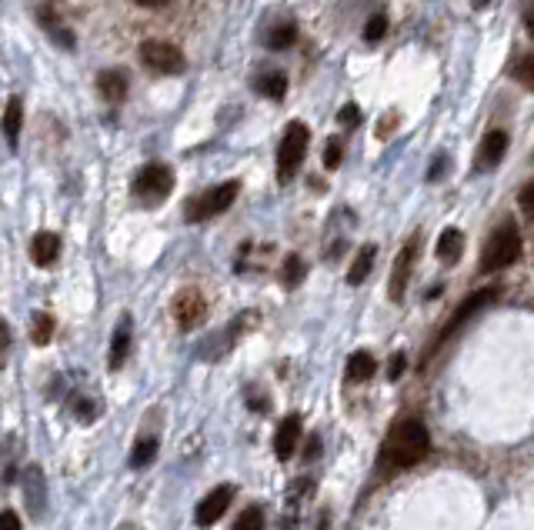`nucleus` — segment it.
Returning a JSON list of instances; mask_svg holds the SVG:
<instances>
[{
	"instance_id": "nucleus-34",
	"label": "nucleus",
	"mask_w": 534,
	"mask_h": 530,
	"mask_svg": "<svg viewBox=\"0 0 534 530\" xmlns=\"http://www.w3.org/2000/svg\"><path fill=\"white\" fill-rule=\"evenodd\" d=\"M524 30H528V37H534V0H528V7H524Z\"/></svg>"
},
{
	"instance_id": "nucleus-8",
	"label": "nucleus",
	"mask_w": 534,
	"mask_h": 530,
	"mask_svg": "<svg viewBox=\"0 0 534 530\" xmlns=\"http://www.w3.org/2000/svg\"><path fill=\"white\" fill-rule=\"evenodd\" d=\"M414 260H418V233L401 247V254H397V260H395V271H391V287H387V294H391L395 304L404 300V290H408V281H411V271H414Z\"/></svg>"
},
{
	"instance_id": "nucleus-35",
	"label": "nucleus",
	"mask_w": 534,
	"mask_h": 530,
	"mask_svg": "<svg viewBox=\"0 0 534 530\" xmlns=\"http://www.w3.org/2000/svg\"><path fill=\"white\" fill-rule=\"evenodd\" d=\"M7 344H11V330H7V324L0 320V353L7 351Z\"/></svg>"
},
{
	"instance_id": "nucleus-10",
	"label": "nucleus",
	"mask_w": 534,
	"mask_h": 530,
	"mask_svg": "<svg viewBox=\"0 0 534 530\" xmlns=\"http://www.w3.org/2000/svg\"><path fill=\"white\" fill-rule=\"evenodd\" d=\"M507 154V134L505 131H491V134H484V140H481L478 154H474V170H494L498 163L505 161Z\"/></svg>"
},
{
	"instance_id": "nucleus-32",
	"label": "nucleus",
	"mask_w": 534,
	"mask_h": 530,
	"mask_svg": "<svg viewBox=\"0 0 534 530\" xmlns=\"http://www.w3.org/2000/svg\"><path fill=\"white\" fill-rule=\"evenodd\" d=\"M338 121H341L344 127H351V123H357V121H361V110H357L355 104H347V107L341 110V117H338Z\"/></svg>"
},
{
	"instance_id": "nucleus-16",
	"label": "nucleus",
	"mask_w": 534,
	"mask_h": 530,
	"mask_svg": "<svg viewBox=\"0 0 534 530\" xmlns=\"http://www.w3.org/2000/svg\"><path fill=\"white\" fill-rule=\"evenodd\" d=\"M461 250H465V233L458 231V227H444L438 237V257L444 264H454V260L461 257Z\"/></svg>"
},
{
	"instance_id": "nucleus-17",
	"label": "nucleus",
	"mask_w": 534,
	"mask_h": 530,
	"mask_svg": "<svg viewBox=\"0 0 534 530\" xmlns=\"http://www.w3.org/2000/svg\"><path fill=\"white\" fill-rule=\"evenodd\" d=\"M374 257H378V250H374V244H364L361 250H357L355 264H351V271H347V284H364L368 281L371 267H374Z\"/></svg>"
},
{
	"instance_id": "nucleus-9",
	"label": "nucleus",
	"mask_w": 534,
	"mask_h": 530,
	"mask_svg": "<svg viewBox=\"0 0 534 530\" xmlns=\"http://www.w3.org/2000/svg\"><path fill=\"white\" fill-rule=\"evenodd\" d=\"M231 501H234V487H231V484H220V487L211 490L204 501L197 503V510H194V520H197V527H214L220 517H224V510L231 507Z\"/></svg>"
},
{
	"instance_id": "nucleus-29",
	"label": "nucleus",
	"mask_w": 534,
	"mask_h": 530,
	"mask_svg": "<svg viewBox=\"0 0 534 530\" xmlns=\"http://www.w3.org/2000/svg\"><path fill=\"white\" fill-rule=\"evenodd\" d=\"M518 204H521V210H524V218L528 220H534V180H528L524 187H521V194H518Z\"/></svg>"
},
{
	"instance_id": "nucleus-22",
	"label": "nucleus",
	"mask_w": 534,
	"mask_h": 530,
	"mask_svg": "<svg viewBox=\"0 0 534 530\" xmlns=\"http://www.w3.org/2000/svg\"><path fill=\"white\" fill-rule=\"evenodd\" d=\"M294 41H298V30H294V24H284V28L271 30V37H267V47H271V51H288Z\"/></svg>"
},
{
	"instance_id": "nucleus-27",
	"label": "nucleus",
	"mask_w": 534,
	"mask_h": 530,
	"mask_svg": "<svg viewBox=\"0 0 534 530\" xmlns=\"http://www.w3.org/2000/svg\"><path fill=\"white\" fill-rule=\"evenodd\" d=\"M341 157H344V144H341V137H331V140H328V147H324V167H328V170H334V167L341 163Z\"/></svg>"
},
{
	"instance_id": "nucleus-25",
	"label": "nucleus",
	"mask_w": 534,
	"mask_h": 530,
	"mask_svg": "<svg viewBox=\"0 0 534 530\" xmlns=\"http://www.w3.org/2000/svg\"><path fill=\"white\" fill-rule=\"evenodd\" d=\"M511 74H514V81H518V83H524L528 91H534V54L521 57L518 64L511 67Z\"/></svg>"
},
{
	"instance_id": "nucleus-20",
	"label": "nucleus",
	"mask_w": 534,
	"mask_h": 530,
	"mask_svg": "<svg viewBox=\"0 0 534 530\" xmlns=\"http://www.w3.org/2000/svg\"><path fill=\"white\" fill-rule=\"evenodd\" d=\"M258 91L264 97H275V100H281V97L288 94V77H284V74H267V77H260V81H258Z\"/></svg>"
},
{
	"instance_id": "nucleus-11",
	"label": "nucleus",
	"mask_w": 534,
	"mask_h": 530,
	"mask_svg": "<svg viewBox=\"0 0 534 530\" xmlns=\"http://www.w3.org/2000/svg\"><path fill=\"white\" fill-rule=\"evenodd\" d=\"M204 311H207V304L197 290H180L178 300H174V320H178L184 330L201 324V320H204Z\"/></svg>"
},
{
	"instance_id": "nucleus-12",
	"label": "nucleus",
	"mask_w": 534,
	"mask_h": 530,
	"mask_svg": "<svg viewBox=\"0 0 534 530\" xmlns=\"http://www.w3.org/2000/svg\"><path fill=\"white\" fill-rule=\"evenodd\" d=\"M298 444H301V417H298V414H288V417L281 421V427H277V434H275L277 461H291V457H294V450H298Z\"/></svg>"
},
{
	"instance_id": "nucleus-23",
	"label": "nucleus",
	"mask_w": 534,
	"mask_h": 530,
	"mask_svg": "<svg viewBox=\"0 0 534 530\" xmlns=\"http://www.w3.org/2000/svg\"><path fill=\"white\" fill-rule=\"evenodd\" d=\"M234 530H264V510H260V507L241 510V517L234 520Z\"/></svg>"
},
{
	"instance_id": "nucleus-38",
	"label": "nucleus",
	"mask_w": 534,
	"mask_h": 530,
	"mask_svg": "<svg viewBox=\"0 0 534 530\" xmlns=\"http://www.w3.org/2000/svg\"><path fill=\"white\" fill-rule=\"evenodd\" d=\"M471 4H474V7H488V4H491V0H471Z\"/></svg>"
},
{
	"instance_id": "nucleus-24",
	"label": "nucleus",
	"mask_w": 534,
	"mask_h": 530,
	"mask_svg": "<svg viewBox=\"0 0 534 530\" xmlns=\"http://www.w3.org/2000/svg\"><path fill=\"white\" fill-rule=\"evenodd\" d=\"M51 337H54V317L51 313H37L34 317V344H51Z\"/></svg>"
},
{
	"instance_id": "nucleus-33",
	"label": "nucleus",
	"mask_w": 534,
	"mask_h": 530,
	"mask_svg": "<svg viewBox=\"0 0 534 530\" xmlns=\"http://www.w3.org/2000/svg\"><path fill=\"white\" fill-rule=\"evenodd\" d=\"M317 454H321V437L311 434L307 437V447H304V457H307V461H315Z\"/></svg>"
},
{
	"instance_id": "nucleus-19",
	"label": "nucleus",
	"mask_w": 534,
	"mask_h": 530,
	"mask_svg": "<svg viewBox=\"0 0 534 530\" xmlns=\"http://www.w3.org/2000/svg\"><path fill=\"white\" fill-rule=\"evenodd\" d=\"M97 87H100V94L108 97V100H124V94H127V77H124L121 70H104V74L97 77Z\"/></svg>"
},
{
	"instance_id": "nucleus-14",
	"label": "nucleus",
	"mask_w": 534,
	"mask_h": 530,
	"mask_svg": "<svg viewBox=\"0 0 534 530\" xmlns=\"http://www.w3.org/2000/svg\"><path fill=\"white\" fill-rule=\"evenodd\" d=\"M127 351H131V320L124 317L121 324H117V330H114V337H110V357L108 364L114 370L121 368L124 360H127Z\"/></svg>"
},
{
	"instance_id": "nucleus-1",
	"label": "nucleus",
	"mask_w": 534,
	"mask_h": 530,
	"mask_svg": "<svg viewBox=\"0 0 534 530\" xmlns=\"http://www.w3.org/2000/svg\"><path fill=\"white\" fill-rule=\"evenodd\" d=\"M431 450V437H427V427L418 417H401V421L391 427V434L384 440L381 454H378V471H408L414 463H421Z\"/></svg>"
},
{
	"instance_id": "nucleus-2",
	"label": "nucleus",
	"mask_w": 534,
	"mask_h": 530,
	"mask_svg": "<svg viewBox=\"0 0 534 530\" xmlns=\"http://www.w3.org/2000/svg\"><path fill=\"white\" fill-rule=\"evenodd\" d=\"M518 257H521V233L511 220H505V224L488 237L484 250H481V273L505 271V267H511Z\"/></svg>"
},
{
	"instance_id": "nucleus-5",
	"label": "nucleus",
	"mask_w": 534,
	"mask_h": 530,
	"mask_svg": "<svg viewBox=\"0 0 534 530\" xmlns=\"http://www.w3.org/2000/svg\"><path fill=\"white\" fill-rule=\"evenodd\" d=\"M174 191V170L167 163H147L138 177H134V197L140 204H161L167 194Z\"/></svg>"
},
{
	"instance_id": "nucleus-13",
	"label": "nucleus",
	"mask_w": 534,
	"mask_h": 530,
	"mask_svg": "<svg viewBox=\"0 0 534 530\" xmlns=\"http://www.w3.org/2000/svg\"><path fill=\"white\" fill-rule=\"evenodd\" d=\"M57 254H60V237H57V233L41 231L30 241V257H34L37 267H51L57 260Z\"/></svg>"
},
{
	"instance_id": "nucleus-15",
	"label": "nucleus",
	"mask_w": 534,
	"mask_h": 530,
	"mask_svg": "<svg viewBox=\"0 0 534 530\" xmlns=\"http://www.w3.org/2000/svg\"><path fill=\"white\" fill-rule=\"evenodd\" d=\"M374 370H378V360H374L368 351H355L347 357V381L364 384L374 377Z\"/></svg>"
},
{
	"instance_id": "nucleus-26",
	"label": "nucleus",
	"mask_w": 534,
	"mask_h": 530,
	"mask_svg": "<svg viewBox=\"0 0 534 530\" xmlns=\"http://www.w3.org/2000/svg\"><path fill=\"white\" fill-rule=\"evenodd\" d=\"M301 277H304V264L298 254H291L288 260H284V284L288 287H298L301 284Z\"/></svg>"
},
{
	"instance_id": "nucleus-18",
	"label": "nucleus",
	"mask_w": 534,
	"mask_h": 530,
	"mask_svg": "<svg viewBox=\"0 0 534 530\" xmlns=\"http://www.w3.org/2000/svg\"><path fill=\"white\" fill-rule=\"evenodd\" d=\"M20 123H24V104H20V97H11L4 107V134L11 144H17V137H20Z\"/></svg>"
},
{
	"instance_id": "nucleus-28",
	"label": "nucleus",
	"mask_w": 534,
	"mask_h": 530,
	"mask_svg": "<svg viewBox=\"0 0 534 530\" xmlns=\"http://www.w3.org/2000/svg\"><path fill=\"white\" fill-rule=\"evenodd\" d=\"M384 30H387V17H384V14H371V20L364 24V37L374 44V41H381V37H384Z\"/></svg>"
},
{
	"instance_id": "nucleus-31",
	"label": "nucleus",
	"mask_w": 534,
	"mask_h": 530,
	"mask_svg": "<svg viewBox=\"0 0 534 530\" xmlns=\"http://www.w3.org/2000/svg\"><path fill=\"white\" fill-rule=\"evenodd\" d=\"M0 530H24V524H20V517L14 510H4L0 514Z\"/></svg>"
},
{
	"instance_id": "nucleus-4",
	"label": "nucleus",
	"mask_w": 534,
	"mask_h": 530,
	"mask_svg": "<svg viewBox=\"0 0 534 530\" xmlns=\"http://www.w3.org/2000/svg\"><path fill=\"white\" fill-rule=\"evenodd\" d=\"M237 191H241V184H237V180L218 184V187H211V191H204L201 197H194L191 204L184 207V218L191 220V224H201V220L218 218V214H224V210H227V207L234 204V197H237Z\"/></svg>"
},
{
	"instance_id": "nucleus-37",
	"label": "nucleus",
	"mask_w": 534,
	"mask_h": 530,
	"mask_svg": "<svg viewBox=\"0 0 534 530\" xmlns=\"http://www.w3.org/2000/svg\"><path fill=\"white\" fill-rule=\"evenodd\" d=\"M328 524H331V520H328V514H324V517H321V527H317V530H328Z\"/></svg>"
},
{
	"instance_id": "nucleus-6",
	"label": "nucleus",
	"mask_w": 534,
	"mask_h": 530,
	"mask_svg": "<svg viewBox=\"0 0 534 530\" xmlns=\"http://www.w3.org/2000/svg\"><path fill=\"white\" fill-rule=\"evenodd\" d=\"M498 297H501V287H484V290H474V294H471V297H467L465 304H461V307H458V311L451 313V320L444 324V330H441V337L434 340V347H441L444 340H451L454 334H458V330H461V327H465L467 320L474 317V313L484 311V307H491V304H494Z\"/></svg>"
},
{
	"instance_id": "nucleus-30",
	"label": "nucleus",
	"mask_w": 534,
	"mask_h": 530,
	"mask_svg": "<svg viewBox=\"0 0 534 530\" xmlns=\"http://www.w3.org/2000/svg\"><path fill=\"white\" fill-rule=\"evenodd\" d=\"M404 368H408V357H404V353H395V357H391V368H387V377L397 381V377L404 374Z\"/></svg>"
},
{
	"instance_id": "nucleus-7",
	"label": "nucleus",
	"mask_w": 534,
	"mask_h": 530,
	"mask_svg": "<svg viewBox=\"0 0 534 530\" xmlns=\"http://www.w3.org/2000/svg\"><path fill=\"white\" fill-rule=\"evenodd\" d=\"M140 60L154 74H180L184 70V54L167 41H144L140 44Z\"/></svg>"
},
{
	"instance_id": "nucleus-21",
	"label": "nucleus",
	"mask_w": 534,
	"mask_h": 530,
	"mask_svg": "<svg viewBox=\"0 0 534 530\" xmlns=\"http://www.w3.org/2000/svg\"><path fill=\"white\" fill-rule=\"evenodd\" d=\"M154 457H157V440H154V437H144V440H138V444H134L131 463H134V467H147Z\"/></svg>"
},
{
	"instance_id": "nucleus-36",
	"label": "nucleus",
	"mask_w": 534,
	"mask_h": 530,
	"mask_svg": "<svg viewBox=\"0 0 534 530\" xmlns=\"http://www.w3.org/2000/svg\"><path fill=\"white\" fill-rule=\"evenodd\" d=\"M140 7H167V4H171V0H138Z\"/></svg>"
},
{
	"instance_id": "nucleus-3",
	"label": "nucleus",
	"mask_w": 534,
	"mask_h": 530,
	"mask_svg": "<svg viewBox=\"0 0 534 530\" xmlns=\"http://www.w3.org/2000/svg\"><path fill=\"white\" fill-rule=\"evenodd\" d=\"M307 140H311L307 123H301V121L288 123L284 140H281V147H277V180H281V184H291L294 174L301 170L304 154H307Z\"/></svg>"
}]
</instances>
